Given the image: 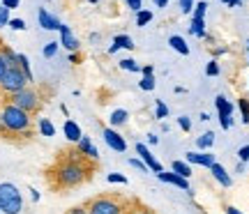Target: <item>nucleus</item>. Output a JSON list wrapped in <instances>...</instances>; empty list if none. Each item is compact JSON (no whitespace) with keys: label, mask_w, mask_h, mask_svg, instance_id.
Masks as SVG:
<instances>
[{"label":"nucleus","mask_w":249,"mask_h":214,"mask_svg":"<svg viewBox=\"0 0 249 214\" xmlns=\"http://www.w3.org/2000/svg\"><path fill=\"white\" fill-rule=\"evenodd\" d=\"M0 115H2V122H5L7 134L30 136V129H33V117H30V113L21 111V108L14 106L12 101H7V104L2 106V111H0Z\"/></svg>","instance_id":"1"},{"label":"nucleus","mask_w":249,"mask_h":214,"mask_svg":"<svg viewBox=\"0 0 249 214\" xmlns=\"http://www.w3.org/2000/svg\"><path fill=\"white\" fill-rule=\"evenodd\" d=\"M55 182L58 187H79L83 180L88 178V166L83 164L81 159H67L65 164H60L55 168Z\"/></svg>","instance_id":"2"},{"label":"nucleus","mask_w":249,"mask_h":214,"mask_svg":"<svg viewBox=\"0 0 249 214\" xmlns=\"http://www.w3.org/2000/svg\"><path fill=\"white\" fill-rule=\"evenodd\" d=\"M0 212L2 214H21L23 212V196L17 184L0 182Z\"/></svg>","instance_id":"3"},{"label":"nucleus","mask_w":249,"mask_h":214,"mask_svg":"<svg viewBox=\"0 0 249 214\" xmlns=\"http://www.w3.org/2000/svg\"><path fill=\"white\" fill-rule=\"evenodd\" d=\"M23 88H28V79L26 74L18 69V67H9L7 71H5V76H2V81H0V90L7 95V97H12V95H17V92H21Z\"/></svg>","instance_id":"4"},{"label":"nucleus","mask_w":249,"mask_h":214,"mask_svg":"<svg viewBox=\"0 0 249 214\" xmlns=\"http://www.w3.org/2000/svg\"><path fill=\"white\" fill-rule=\"evenodd\" d=\"M9 101H12L14 106H18L21 111H26V113H35V111H39L42 97H39V92H37L35 88H30V85H28V88H23L21 92L12 95Z\"/></svg>","instance_id":"5"},{"label":"nucleus","mask_w":249,"mask_h":214,"mask_svg":"<svg viewBox=\"0 0 249 214\" xmlns=\"http://www.w3.org/2000/svg\"><path fill=\"white\" fill-rule=\"evenodd\" d=\"M88 214H123L124 207L111 196H97L86 205Z\"/></svg>","instance_id":"6"},{"label":"nucleus","mask_w":249,"mask_h":214,"mask_svg":"<svg viewBox=\"0 0 249 214\" xmlns=\"http://www.w3.org/2000/svg\"><path fill=\"white\" fill-rule=\"evenodd\" d=\"M214 106H217V115H219V125L222 129H231L233 125V101L224 97V95H217L214 97Z\"/></svg>","instance_id":"7"},{"label":"nucleus","mask_w":249,"mask_h":214,"mask_svg":"<svg viewBox=\"0 0 249 214\" xmlns=\"http://www.w3.org/2000/svg\"><path fill=\"white\" fill-rule=\"evenodd\" d=\"M136 154H141V161L145 164V166H148V168L152 170V173H155V175L164 170V168H161L160 161L155 159V154H152V152L148 150V145H143V143H136Z\"/></svg>","instance_id":"8"},{"label":"nucleus","mask_w":249,"mask_h":214,"mask_svg":"<svg viewBox=\"0 0 249 214\" xmlns=\"http://www.w3.org/2000/svg\"><path fill=\"white\" fill-rule=\"evenodd\" d=\"M102 136H104V143H107L111 150H116V152H124V150H127V141H124L120 134H118L113 127H107Z\"/></svg>","instance_id":"9"},{"label":"nucleus","mask_w":249,"mask_h":214,"mask_svg":"<svg viewBox=\"0 0 249 214\" xmlns=\"http://www.w3.org/2000/svg\"><path fill=\"white\" fill-rule=\"evenodd\" d=\"M157 178H160L161 182H166V184H173V187H178V189H182V191H187V194H192L189 180L180 178L178 173H173V170H161V173H157Z\"/></svg>","instance_id":"10"},{"label":"nucleus","mask_w":249,"mask_h":214,"mask_svg":"<svg viewBox=\"0 0 249 214\" xmlns=\"http://www.w3.org/2000/svg\"><path fill=\"white\" fill-rule=\"evenodd\" d=\"M58 33H60V46H65V49H67V51H70V53H76V51H79V39H76V37H74V33H71V28L70 26H65V23H62L60 26V30H58Z\"/></svg>","instance_id":"11"},{"label":"nucleus","mask_w":249,"mask_h":214,"mask_svg":"<svg viewBox=\"0 0 249 214\" xmlns=\"http://www.w3.org/2000/svg\"><path fill=\"white\" fill-rule=\"evenodd\" d=\"M185 161L189 166H205V168H210L214 164V154H208V152H201V154H196V152H185Z\"/></svg>","instance_id":"12"},{"label":"nucleus","mask_w":249,"mask_h":214,"mask_svg":"<svg viewBox=\"0 0 249 214\" xmlns=\"http://www.w3.org/2000/svg\"><path fill=\"white\" fill-rule=\"evenodd\" d=\"M76 145H79V154H83L86 159H92V161L99 159V150L92 145V141H90L88 136H81V141Z\"/></svg>","instance_id":"13"},{"label":"nucleus","mask_w":249,"mask_h":214,"mask_svg":"<svg viewBox=\"0 0 249 214\" xmlns=\"http://www.w3.org/2000/svg\"><path fill=\"white\" fill-rule=\"evenodd\" d=\"M37 21H39V26L44 28V30H60V26H62L60 21H58L53 14H49L44 7L37 12Z\"/></svg>","instance_id":"14"},{"label":"nucleus","mask_w":249,"mask_h":214,"mask_svg":"<svg viewBox=\"0 0 249 214\" xmlns=\"http://www.w3.org/2000/svg\"><path fill=\"white\" fill-rule=\"evenodd\" d=\"M62 134H65V138L71 143H79L81 136H83V132H81L79 122H74V120H65V125H62Z\"/></svg>","instance_id":"15"},{"label":"nucleus","mask_w":249,"mask_h":214,"mask_svg":"<svg viewBox=\"0 0 249 214\" xmlns=\"http://www.w3.org/2000/svg\"><path fill=\"white\" fill-rule=\"evenodd\" d=\"M210 173H213V178L217 180V182H219L222 187H231V184H233L231 175H229V170L224 168L222 164H217V161H214L213 166H210Z\"/></svg>","instance_id":"16"},{"label":"nucleus","mask_w":249,"mask_h":214,"mask_svg":"<svg viewBox=\"0 0 249 214\" xmlns=\"http://www.w3.org/2000/svg\"><path fill=\"white\" fill-rule=\"evenodd\" d=\"M120 49H127V51H132L134 49V39L129 35H116L113 37V44H111V49H108V53H116V51H120Z\"/></svg>","instance_id":"17"},{"label":"nucleus","mask_w":249,"mask_h":214,"mask_svg":"<svg viewBox=\"0 0 249 214\" xmlns=\"http://www.w3.org/2000/svg\"><path fill=\"white\" fill-rule=\"evenodd\" d=\"M127 120H129V113H127L124 108H116V111L111 113V117H108V122H111L113 129H116V127H124L127 125Z\"/></svg>","instance_id":"18"},{"label":"nucleus","mask_w":249,"mask_h":214,"mask_svg":"<svg viewBox=\"0 0 249 214\" xmlns=\"http://www.w3.org/2000/svg\"><path fill=\"white\" fill-rule=\"evenodd\" d=\"M169 44H171V49H173V51H178L180 55H189V46H187V42L180 35H171Z\"/></svg>","instance_id":"19"},{"label":"nucleus","mask_w":249,"mask_h":214,"mask_svg":"<svg viewBox=\"0 0 249 214\" xmlns=\"http://www.w3.org/2000/svg\"><path fill=\"white\" fill-rule=\"evenodd\" d=\"M37 129H39V134L46 136V138H53V136H55V127H53V122H51L49 117H39Z\"/></svg>","instance_id":"20"},{"label":"nucleus","mask_w":249,"mask_h":214,"mask_svg":"<svg viewBox=\"0 0 249 214\" xmlns=\"http://www.w3.org/2000/svg\"><path fill=\"white\" fill-rule=\"evenodd\" d=\"M171 170H173V173H178L180 178H185V180H189V175H192V166H189V164H187V161H173V164H171Z\"/></svg>","instance_id":"21"},{"label":"nucleus","mask_w":249,"mask_h":214,"mask_svg":"<svg viewBox=\"0 0 249 214\" xmlns=\"http://www.w3.org/2000/svg\"><path fill=\"white\" fill-rule=\"evenodd\" d=\"M213 145H214V132H205V134L196 138V148L198 150H210Z\"/></svg>","instance_id":"22"},{"label":"nucleus","mask_w":249,"mask_h":214,"mask_svg":"<svg viewBox=\"0 0 249 214\" xmlns=\"http://www.w3.org/2000/svg\"><path fill=\"white\" fill-rule=\"evenodd\" d=\"M189 33L194 37H205V21L203 18H192V26H189Z\"/></svg>","instance_id":"23"},{"label":"nucleus","mask_w":249,"mask_h":214,"mask_svg":"<svg viewBox=\"0 0 249 214\" xmlns=\"http://www.w3.org/2000/svg\"><path fill=\"white\" fill-rule=\"evenodd\" d=\"M17 67L23 74H26V79H28V83L33 81V69H30V60H28V55H23V53H18V63H17Z\"/></svg>","instance_id":"24"},{"label":"nucleus","mask_w":249,"mask_h":214,"mask_svg":"<svg viewBox=\"0 0 249 214\" xmlns=\"http://www.w3.org/2000/svg\"><path fill=\"white\" fill-rule=\"evenodd\" d=\"M120 69H124V71H134V74H141V65L136 63V60H134V58H123V60H120Z\"/></svg>","instance_id":"25"},{"label":"nucleus","mask_w":249,"mask_h":214,"mask_svg":"<svg viewBox=\"0 0 249 214\" xmlns=\"http://www.w3.org/2000/svg\"><path fill=\"white\" fill-rule=\"evenodd\" d=\"M152 18H155V14H152L150 9H141V12H136V26H139V28L148 26Z\"/></svg>","instance_id":"26"},{"label":"nucleus","mask_w":249,"mask_h":214,"mask_svg":"<svg viewBox=\"0 0 249 214\" xmlns=\"http://www.w3.org/2000/svg\"><path fill=\"white\" fill-rule=\"evenodd\" d=\"M0 53L5 55V60H7L9 67H17V63H18V53H14V51H12L9 46H2V49H0Z\"/></svg>","instance_id":"27"},{"label":"nucleus","mask_w":249,"mask_h":214,"mask_svg":"<svg viewBox=\"0 0 249 214\" xmlns=\"http://www.w3.org/2000/svg\"><path fill=\"white\" fill-rule=\"evenodd\" d=\"M155 85H157L155 76H141V81H139V88H141L143 92H152V90H155Z\"/></svg>","instance_id":"28"},{"label":"nucleus","mask_w":249,"mask_h":214,"mask_svg":"<svg viewBox=\"0 0 249 214\" xmlns=\"http://www.w3.org/2000/svg\"><path fill=\"white\" fill-rule=\"evenodd\" d=\"M238 108H240V117L245 125H249V99H240L238 101Z\"/></svg>","instance_id":"29"},{"label":"nucleus","mask_w":249,"mask_h":214,"mask_svg":"<svg viewBox=\"0 0 249 214\" xmlns=\"http://www.w3.org/2000/svg\"><path fill=\"white\" fill-rule=\"evenodd\" d=\"M58 49H60V42H49V44L42 49V55H44V58H53V55L58 53Z\"/></svg>","instance_id":"30"},{"label":"nucleus","mask_w":249,"mask_h":214,"mask_svg":"<svg viewBox=\"0 0 249 214\" xmlns=\"http://www.w3.org/2000/svg\"><path fill=\"white\" fill-rule=\"evenodd\" d=\"M205 9H208V2H205V0H198V2L194 5V12H192L194 16H192V18H203L205 16Z\"/></svg>","instance_id":"31"},{"label":"nucleus","mask_w":249,"mask_h":214,"mask_svg":"<svg viewBox=\"0 0 249 214\" xmlns=\"http://www.w3.org/2000/svg\"><path fill=\"white\" fill-rule=\"evenodd\" d=\"M155 115L160 117V120L169 117V106H166L164 101H160V99H157V108H155Z\"/></svg>","instance_id":"32"},{"label":"nucleus","mask_w":249,"mask_h":214,"mask_svg":"<svg viewBox=\"0 0 249 214\" xmlns=\"http://www.w3.org/2000/svg\"><path fill=\"white\" fill-rule=\"evenodd\" d=\"M107 180L111 184H127V178H124L123 173H108Z\"/></svg>","instance_id":"33"},{"label":"nucleus","mask_w":249,"mask_h":214,"mask_svg":"<svg viewBox=\"0 0 249 214\" xmlns=\"http://www.w3.org/2000/svg\"><path fill=\"white\" fill-rule=\"evenodd\" d=\"M178 7L182 14H192L194 12V0H178Z\"/></svg>","instance_id":"34"},{"label":"nucleus","mask_w":249,"mask_h":214,"mask_svg":"<svg viewBox=\"0 0 249 214\" xmlns=\"http://www.w3.org/2000/svg\"><path fill=\"white\" fill-rule=\"evenodd\" d=\"M205 74H208L210 79H213V76H219V63H217V60H210L208 67H205Z\"/></svg>","instance_id":"35"},{"label":"nucleus","mask_w":249,"mask_h":214,"mask_svg":"<svg viewBox=\"0 0 249 214\" xmlns=\"http://www.w3.org/2000/svg\"><path fill=\"white\" fill-rule=\"evenodd\" d=\"M9 26V9L2 7V2H0V28Z\"/></svg>","instance_id":"36"},{"label":"nucleus","mask_w":249,"mask_h":214,"mask_svg":"<svg viewBox=\"0 0 249 214\" xmlns=\"http://www.w3.org/2000/svg\"><path fill=\"white\" fill-rule=\"evenodd\" d=\"M9 28H12V30H26V21H23V18H9Z\"/></svg>","instance_id":"37"},{"label":"nucleus","mask_w":249,"mask_h":214,"mask_svg":"<svg viewBox=\"0 0 249 214\" xmlns=\"http://www.w3.org/2000/svg\"><path fill=\"white\" fill-rule=\"evenodd\" d=\"M129 166H132V168H136V170H141V173H148V170H150L141 159H136V157H134V159H129Z\"/></svg>","instance_id":"38"},{"label":"nucleus","mask_w":249,"mask_h":214,"mask_svg":"<svg viewBox=\"0 0 249 214\" xmlns=\"http://www.w3.org/2000/svg\"><path fill=\"white\" fill-rule=\"evenodd\" d=\"M178 127L182 129V132H189V129H192V120H189L187 115H180L178 117Z\"/></svg>","instance_id":"39"},{"label":"nucleus","mask_w":249,"mask_h":214,"mask_svg":"<svg viewBox=\"0 0 249 214\" xmlns=\"http://www.w3.org/2000/svg\"><path fill=\"white\" fill-rule=\"evenodd\" d=\"M124 2H127V7L132 12H141L143 9V0H124Z\"/></svg>","instance_id":"40"},{"label":"nucleus","mask_w":249,"mask_h":214,"mask_svg":"<svg viewBox=\"0 0 249 214\" xmlns=\"http://www.w3.org/2000/svg\"><path fill=\"white\" fill-rule=\"evenodd\" d=\"M238 159H240L242 164H247L249 161V145H242L240 150H238Z\"/></svg>","instance_id":"41"},{"label":"nucleus","mask_w":249,"mask_h":214,"mask_svg":"<svg viewBox=\"0 0 249 214\" xmlns=\"http://www.w3.org/2000/svg\"><path fill=\"white\" fill-rule=\"evenodd\" d=\"M9 69V65H7V60H5V55L0 53V81H2V76H5V71Z\"/></svg>","instance_id":"42"},{"label":"nucleus","mask_w":249,"mask_h":214,"mask_svg":"<svg viewBox=\"0 0 249 214\" xmlns=\"http://www.w3.org/2000/svg\"><path fill=\"white\" fill-rule=\"evenodd\" d=\"M0 2H2V7H7V9H17L21 5V0H0Z\"/></svg>","instance_id":"43"},{"label":"nucleus","mask_w":249,"mask_h":214,"mask_svg":"<svg viewBox=\"0 0 249 214\" xmlns=\"http://www.w3.org/2000/svg\"><path fill=\"white\" fill-rule=\"evenodd\" d=\"M141 76H155V69L150 65H145V67H141Z\"/></svg>","instance_id":"44"},{"label":"nucleus","mask_w":249,"mask_h":214,"mask_svg":"<svg viewBox=\"0 0 249 214\" xmlns=\"http://www.w3.org/2000/svg\"><path fill=\"white\" fill-rule=\"evenodd\" d=\"M67 214H88V210H86V207H71Z\"/></svg>","instance_id":"45"},{"label":"nucleus","mask_w":249,"mask_h":214,"mask_svg":"<svg viewBox=\"0 0 249 214\" xmlns=\"http://www.w3.org/2000/svg\"><path fill=\"white\" fill-rule=\"evenodd\" d=\"M30 198H33V203H39V191H37V189H30Z\"/></svg>","instance_id":"46"},{"label":"nucleus","mask_w":249,"mask_h":214,"mask_svg":"<svg viewBox=\"0 0 249 214\" xmlns=\"http://www.w3.org/2000/svg\"><path fill=\"white\" fill-rule=\"evenodd\" d=\"M242 0H224V5H229V7H240Z\"/></svg>","instance_id":"47"},{"label":"nucleus","mask_w":249,"mask_h":214,"mask_svg":"<svg viewBox=\"0 0 249 214\" xmlns=\"http://www.w3.org/2000/svg\"><path fill=\"white\" fill-rule=\"evenodd\" d=\"M226 214H245V212H240V210H238V207L229 205V207H226Z\"/></svg>","instance_id":"48"},{"label":"nucleus","mask_w":249,"mask_h":214,"mask_svg":"<svg viewBox=\"0 0 249 214\" xmlns=\"http://www.w3.org/2000/svg\"><path fill=\"white\" fill-rule=\"evenodd\" d=\"M148 143H150V145H157V143H160V138H157L155 134H148Z\"/></svg>","instance_id":"49"},{"label":"nucleus","mask_w":249,"mask_h":214,"mask_svg":"<svg viewBox=\"0 0 249 214\" xmlns=\"http://www.w3.org/2000/svg\"><path fill=\"white\" fill-rule=\"evenodd\" d=\"M155 5H157L160 9H164L166 5H169V0H155Z\"/></svg>","instance_id":"50"},{"label":"nucleus","mask_w":249,"mask_h":214,"mask_svg":"<svg viewBox=\"0 0 249 214\" xmlns=\"http://www.w3.org/2000/svg\"><path fill=\"white\" fill-rule=\"evenodd\" d=\"M0 136H7V129H5V122H2V115H0Z\"/></svg>","instance_id":"51"},{"label":"nucleus","mask_w":249,"mask_h":214,"mask_svg":"<svg viewBox=\"0 0 249 214\" xmlns=\"http://www.w3.org/2000/svg\"><path fill=\"white\" fill-rule=\"evenodd\" d=\"M235 173H245V164H242V161H238V166H235Z\"/></svg>","instance_id":"52"},{"label":"nucleus","mask_w":249,"mask_h":214,"mask_svg":"<svg viewBox=\"0 0 249 214\" xmlns=\"http://www.w3.org/2000/svg\"><path fill=\"white\" fill-rule=\"evenodd\" d=\"M70 63L76 65V63H79V55H76V53H70Z\"/></svg>","instance_id":"53"},{"label":"nucleus","mask_w":249,"mask_h":214,"mask_svg":"<svg viewBox=\"0 0 249 214\" xmlns=\"http://www.w3.org/2000/svg\"><path fill=\"white\" fill-rule=\"evenodd\" d=\"M132 214H150V212H148V210H134Z\"/></svg>","instance_id":"54"},{"label":"nucleus","mask_w":249,"mask_h":214,"mask_svg":"<svg viewBox=\"0 0 249 214\" xmlns=\"http://www.w3.org/2000/svg\"><path fill=\"white\" fill-rule=\"evenodd\" d=\"M245 46H247V51H249V39H247V42H245Z\"/></svg>","instance_id":"55"},{"label":"nucleus","mask_w":249,"mask_h":214,"mask_svg":"<svg viewBox=\"0 0 249 214\" xmlns=\"http://www.w3.org/2000/svg\"><path fill=\"white\" fill-rule=\"evenodd\" d=\"M88 2H92V5H95V2H99V0H88Z\"/></svg>","instance_id":"56"},{"label":"nucleus","mask_w":249,"mask_h":214,"mask_svg":"<svg viewBox=\"0 0 249 214\" xmlns=\"http://www.w3.org/2000/svg\"><path fill=\"white\" fill-rule=\"evenodd\" d=\"M0 214H2V212H0Z\"/></svg>","instance_id":"57"}]
</instances>
